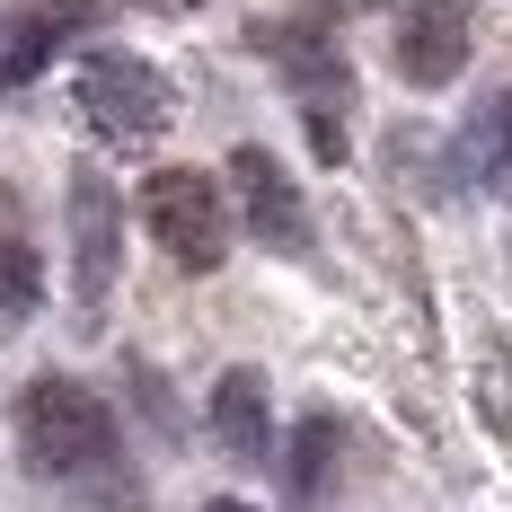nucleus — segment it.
<instances>
[{
  "label": "nucleus",
  "instance_id": "nucleus-9",
  "mask_svg": "<svg viewBox=\"0 0 512 512\" xmlns=\"http://www.w3.org/2000/svg\"><path fill=\"white\" fill-rule=\"evenodd\" d=\"M336 442H345V433H336V415H301V433H292V486H301V495H318V486H327Z\"/></svg>",
  "mask_w": 512,
  "mask_h": 512
},
{
  "label": "nucleus",
  "instance_id": "nucleus-10",
  "mask_svg": "<svg viewBox=\"0 0 512 512\" xmlns=\"http://www.w3.org/2000/svg\"><path fill=\"white\" fill-rule=\"evenodd\" d=\"M45 45H53L45 18H18V27H9V45H0V80H27V71L45 62Z\"/></svg>",
  "mask_w": 512,
  "mask_h": 512
},
{
  "label": "nucleus",
  "instance_id": "nucleus-4",
  "mask_svg": "<svg viewBox=\"0 0 512 512\" xmlns=\"http://www.w3.org/2000/svg\"><path fill=\"white\" fill-rule=\"evenodd\" d=\"M71 98H80V115H89V133L98 142H151V133H168V80H159L142 53H89L80 62V80H71Z\"/></svg>",
  "mask_w": 512,
  "mask_h": 512
},
{
  "label": "nucleus",
  "instance_id": "nucleus-3",
  "mask_svg": "<svg viewBox=\"0 0 512 512\" xmlns=\"http://www.w3.org/2000/svg\"><path fill=\"white\" fill-rule=\"evenodd\" d=\"M142 221H151V239L186 274H212L221 256H230V230H239V212H230V186L212 177V168H159L151 186H142Z\"/></svg>",
  "mask_w": 512,
  "mask_h": 512
},
{
  "label": "nucleus",
  "instance_id": "nucleus-11",
  "mask_svg": "<svg viewBox=\"0 0 512 512\" xmlns=\"http://www.w3.org/2000/svg\"><path fill=\"white\" fill-rule=\"evenodd\" d=\"M204 512H256V504H239V495H212V504Z\"/></svg>",
  "mask_w": 512,
  "mask_h": 512
},
{
  "label": "nucleus",
  "instance_id": "nucleus-1",
  "mask_svg": "<svg viewBox=\"0 0 512 512\" xmlns=\"http://www.w3.org/2000/svg\"><path fill=\"white\" fill-rule=\"evenodd\" d=\"M18 460L53 477V486H71V477H98L115 460V415H106L98 389H80V380H27V398H18Z\"/></svg>",
  "mask_w": 512,
  "mask_h": 512
},
{
  "label": "nucleus",
  "instance_id": "nucleus-2",
  "mask_svg": "<svg viewBox=\"0 0 512 512\" xmlns=\"http://www.w3.org/2000/svg\"><path fill=\"white\" fill-rule=\"evenodd\" d=\"M62 239H71V327L98 336L115 283H124V195L98 168H71V195H62Z\"/></svg>",
  "mask_w": 512,
  "mask_h": 512
},
{
  "label": "nucleus",
  "instance_id": "nucleus-7",
  "mask_svg": "<svg viewBox=\"0 0 512 512\" xmlns=\"http://www.w3.org/2000/svg\"><path fill=\"white\" fill-rule=\"evenodd\" d=\"M212 442L230 451V460H248V468H265L274 460V398H265V371H221L212 380Z\"/></svg>",
  "mask_w": 512,
  "mask_h": 512
},
{
  "label": "nucleus",
  "instance_id": "nucleus-6",
  "mask_svg": "<svg viewBox=\"0 0 512 512\" xmlns=\"http://www.w3.org/2000/svg\"><path fill=\"white\" fill-rule=\"evenodd\" d=\"M230 177H239V212H248L256 239H265V248H283V256H301V248H309V212H301V186L283 177V159L239 151V159H230Z\"/></svg>",
  "mask_w": 512,
  "mask_h": 512
},
{
  "label": "nucleus",
  "instance_id": "nucleus-8",
  "mask_svg": "<svg viewBox=\"0 0 512 512\" xmlns=\"http://www.w3.org/2000/svg\"><path fill=\"white\" fill-rule=\"evenodd\" d=\"M36 309H45V256H36V239L0 212V336L36 327Z\"/></svg>",
  "mask_w": 512,
  "mask_h": 512
},
{
  "label": "nucleus",
  "instance_id": "nucleus-5",
  "mask_svg": "<svg viewBox=\"0 0 512 512\" xmlns=\"http://www.w3.org/2000/svg\"><path fill=\"white\" fill-rule=\"evenodd\" d=\"M468 36H477V18H468V0H407V18H398V80L407 89H451L468 71Z\"/></svg>",
  "mask_w": 512,
  "mask_h": 512
}]
</instances>
